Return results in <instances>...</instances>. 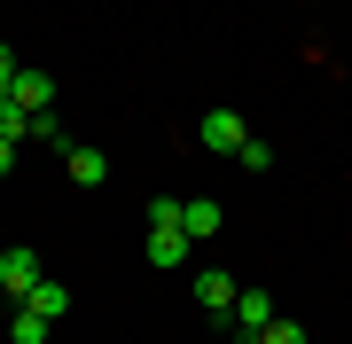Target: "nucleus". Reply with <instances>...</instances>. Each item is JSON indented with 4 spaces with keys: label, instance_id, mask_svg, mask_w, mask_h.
<instances>
[{
    "label": "nucleus",
    "instance_id": "obj_4",
    "mask_svg": "<svg viewBox=\"0 0 352 344\" xmlns=\"http://www.w3.org/2000/svg\"><path fill=\"white\" fill-rule=\"evenodd\" d=\"M227 321H235V344H258V329L274 321V297H266V290H243V297H235V313H227Z\"/></svg>",
    "mask_w": 352,
    "mask_h": 344
},
{
    "label": "nucleus",
    "instance_id": "obj_3",
    "mask_svg": "<svg viewBox=\"0 0 352 344\" xmlns=\"http://www.w3.org/2000/svg\"><path fill=\"white\" fill-rule=\"evenodd\" d=\"M39 282V251H24V242H8V251H0V290L16 297V306H24V290Z\"/></svg>",
    "mask_w": 352,
    "mask_h": 344
},
{
    "label": "nucleus",
    "instance_id": "obj_2",
    "mask_svg": "<svg viewBox=\"0 0 352 344\" xmlns=\"http://www.w3.org/2000/svg\"><path fill=\"white\" fill-rule=\"evenodd\" d=\"M196 141H204V149H212V157H235L243 141H251V126H243V110H204Z\"/></svg>",
    "mask_w": 352,
    "mask_h": 344
},
{
    "label": "nucleus",
    "instance_id": "obj_12",
    "mask_svg": "<svg viewBox=\"0 0 352 344\" xmlns=\"http://www.w3.org/2000/svg\"><path fill=\"white\" fill-rule=\"evenodd\" d=\"M235 165H243V172H266V165H274V149H266V141H243Z\"/></svg>",
    "mask_w": 352,
    "mask_h": 344
},
{
    "label": "nucleus",
    "instance_id": "obj_9",
    "mask_svg": "<svg viewBox=\"0 0 352 344\" xmlns=\"http://www.w3.org/2000/svg\"><path fill=\"white\" fill-rule=\"evenodd\" d=\"M63 172L78 180V188H102V180H110V165H102V149H63Z\"/></svg>",
    "mask_w": 352,
    "mask_h": 344
},
{
    "label": "nucleus",
    "instance_id": "obj_13",
    "mask_svg": "<svg viewBox=\"0 0 352 344\" xmlns=\"http://www.w3.org/2000/svg\"><path fill=\"white\" fill-rule=\"evenodd\" d=\"M16 71H24V63H16V47H8V39H0V102H8V87H16Z\"/></svg>",
    "mask_w": 352,
    "mask_h": 344
},
{
    "label": "nucleus",
    "instance_id": "obj_5",
    "mask_svg": "<svg viewBox=\"0 0 352 344\" xmlns=\"http://www.w3.org/2000/svg\"><path fill=\"white\" fill-rule=\"evenodd\" d=\"M8 110H55V78L47 71H16V87H8Z\"/></svg>",
    "mask_w": 352,
    "mask_h": 344
},
{
    "label": "nucleus",
    "instance_id": "obj_7",
    "mask_svg": "<svg viewBox=\"0 0 352 344\" xmlns=\"http://www.w3.org/2000/svg\"><path fill=\"white\" fill-rule=\"evenodd\" d=\"M24 306H32V313H47V321H63V313H71V290H63V282H47V274H39L32 290H24Z\"/></svg>",
    "mask_w": 352,
    "mask_h": 344
},
{
    "label": "nucleus",
    "instance_id": "obj_1",
    "mask_svg": "<svg viewBox=\"0 0 352 344\" xmlns=\"http://www.w3.org/2000/svg\"><path fill=\"white\" fill-rule=\"evenodd\" d=\"M149 266L157 274L188 266V219H180V196H157V204H149Z\"/></svg>",
    "mask_w": 352,
    "mask_h": 344
},
{
    "label": "nucleus",
    "instance_id": "obj_14",
    "mask_svg": "<svg viewBox=\"0 0 352 344\" xmlns=\"http://www.w3.org/2000/svg\"><path fill=\"white\" fill-rule=\"evenodd\" d=\"M16 157H24V141H8V133H0V180L16 172Z\"/></svg>",
    "mask_w": 352,
    "mask_h": 344
},
{
    "label": "nucleus",
    "instance_id": "obj_6",
    "mask_svg": "<svg viewBox=\"0 0 352 344\" xmlns=\"http://www.w3.org/2000/svg\"><path fill=\"white\" fill-rule=\"evenodd\" d=\"M235 297H243V290H235L227 274H196V306L212 313V321H227V313H235Z\"/></svg>",
    "mask_w": 352,
    "mask_h": 344
},
{
    "label": "nucleus",
    "instance_id": "obj_8",
    "mask_svg": "<svg viewBox=\"0 0 352 344\" xmlns=\"http://www.w3.org/2000/svg\"><path fill=\"white\" fill-rule=\"evenodd\" d=\"M180 219H188V242L219 235V204H212V196H180Z\"/></svg>",
    "mask_w": 352,
    "mask_h": 344
},
{
    "label": "nucleus",
    "instance_id": "obj_10",
    "mask_svg": "<svg viewBox=\"0 0 352 344\" xmlns=\"http://www.w3.org/2000/svg\"><path fill=\"white\" fill-rule=\"evenodd\" d=\"M47 336H55V321H47V313L16 306V321H8V344H47Z\"/></svg>",
    "mask_w": 352,
    "mask_h": 344
},
{
    "label": "nucleus",
    "instance_id": "obj_11",
    "mask_svg": "<svg viewBox=\"0 0 352 344\" xmlns=\"http://www.w3.org/2000/svg\"><path fill=\"white\" fill-rule=\"evenodd\" d=\"M258 344H305V321H282V313H274V321L258 329Z\"/></svg>",
    "mask_w": 352,
    "mask_h": 344
}]
</instances>
